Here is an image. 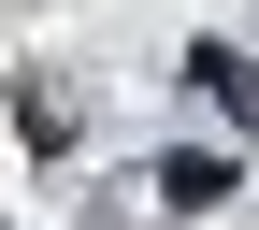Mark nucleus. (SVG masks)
<instances>
[{"label":"nucleus","mask_w":259,"mask_h":230,"mask_svg":"<svg viewBox=\"0 0 259 230\" xmlns=\"http://www.w3.org/2000/svg\"><path fill=\"white\" fill-rule=\"evenodd\" d=\"M187 72H202V86H216V101H231V115H259V72H245L231 43H202V58H187Z\"/></svg>","instance_id":"2"},{"label":"nucleus","mask_w":259,"mask_h":230,"mask_svg":"<svg viewBox=\"0 0 259 230\" xmlns=\"http://www.w3.org/2000/svg\"><path fill=\"white\" fill-rule=\"evenodd\" d=\"M158 202H187V216L231 202V158H158Z\"/></svg>","instance_id":"1"}]
</instances>
